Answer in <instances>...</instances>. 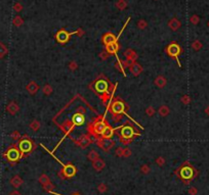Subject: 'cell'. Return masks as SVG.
<instances>
[{"label":"cell","mask_w":209,"mask_h":195,"mask_svg":"<svg viewBox=\"0 0 209 195\" xmlns=\"http://www.w3.org/2000/svg\"><path fill=\"white\" fill-rule=\"evenodd\" d=\"M110 106H111L112 118L115 121H119L121 119V117H122V114H124L125 108H129L127 104H125V102L123 101L122 99H120L119 97L115 99Z\"/></svg>","instance_id":"6da1fadb"},{"label":"cell","mask_w":209,"mask_h":195,"mask_svg":"<svg viewBox=\"0 0 209 195\" xmlns=\"http://www.w3.org/2000/svg\"><path fill=\"white\" fill-rule=\"evenodd\" d=\"M103 117H99L93 121L92 123H90L89 126L87 127V131L90 135H93L95 137L97 136H102L103 132L104 131V128L107 127V122L103 121Z\"/></svg>","instance_id":"7a4b0ae2"},{"label":"cell","mask_w":209,"mask_h":195,"mask_svg":"<svg viewBox=\"0 0 209 195\" xmlns=\"http://www.w3.org/2000/svg\"><path fill=\"white\" fill-rule=\"evenodd\" d=\"M34 148H35V144L30 138H28V136H24L23 139H21L19 142V149L22 154L30 153L31 151H33Z\"/></svg>","instance_id":"3957f363"},{"label":"cell","mask_w":209,"mask_h":195,"mask_svg":"<svg viewBox=\"0 0 209 195\" xmlns=\"http://www.w3.org/2000/svg\"><path fill=\"white\" fill-rule=\"evenodd\" d=\"M109 81H108V79H99L97 81L95 82V92L97 93L100 96L104 95V94H107V93H111L109 91ZM113 94V93H111Z\"/></svg>","instance_id":"277c9868"},{"label":"cell","mask_w":209,"mask_h":195,"mask_svg":"<svg viewBox=\"0 0 209 195\" xmlns=\"http://www.w3.org/2000/svg\"><path fill=\"white\" fill-rule=\"evenodd\" d=\"M179 177L183 180H191L195 176V171L188 162H185V165L179 169Z\"/></svg>","instance_id":"5b68a950"},{"label":"cell","mask_w":209,"mask_h":195,"mask_svg":"<svg viewBox=\"0 0 209 195\" xmlns=\"http://www.w3.org/2000/svg\"><path fill=\"white\" fill-rule=\"evenodd\" d=\"M97 145L100 147L101 149H103L104 151L108 152L109 150H111L113 147L115 146V141L112 139H107V138H103V137H99L95 140Z\"/></svg>","instance_id":"8992f818"},{"label":"cell","mask_w":209,"mask_h":195,"mask_svg":"<svg viewBox=\"0 0 209 195\" xmlns=\"http://www.w3.org/2000/svg\"><path fill=\"white\" fill-rule=\"evenodd\" d=\"M5 157L9 160L10 162H17L18 160H20V158L22 157V153H21L19 148H15V146H11L7 149V151L5 152Z\"/></svg>","instance_id":"52a82bcc"},{"label":"cell","mask_w":209,"mask_h":195,"mask_svg":"<svg viewBox=\"0 0 209 195\" xmlns=\"http://www.w3.org/2000/svg\"><path fill=\"white\" fill-rule=\"evenodd\" d=\"M166 52H167V54L170 56L171 58L176 59L177 62H179V66H181V64H179V54L181 53V48L179 44H176V43L169 44V45L167 46Z\"/></svg>","instance_id":"ba28073f"},{"label":"cell","mask_w":209,"mask_h":195,"mask_svg":"<svg viewBox=\"0 0 209 195\" xmlns=\"http://www.w3.org/2000/svg\"><path fill=\"white\" fill-rule=\"evenodd\" d=\"M121 129V135L120 138L123 139H132V137L135 135H140L138 133H136L134 130V128L132 126H130L129 124H125L123 127L120 128Z\"/></svg>","instance_id":"9c48e42d"},{"label":"cell","mask_w":209,"mask_h":195,"mask_svg":"<svg viewBox=\"0 0 209 195\" xmlns=\"http://www.w3.org/2000/svg\"><path fill=\"white\" fill-rule=\"evenodd\" d=\"M85 123V116L84 112H80L79 110H77L73 117H72V124L74 125V127H81Z\"/></svg>","instance_id":"30bf717a"},{"label":"cell","mask_w":209,"mask_h":195,"mask_svg":"<svg viewBox=\"0 0 209 195\" xmlns=\"http://www.w3.org/2000/svg\"><path fill=\"white\" fill-rule=\"evenodd\" d=\"M63 173V175H64L65 178H72L74 177L76 175V167L74 165H72V163H67V165H63V170L61 171Z\"/></svg>","instance_id":"8fae6325"},{"label":"cell","mask_w":209,"mask_h":195,"mask_svg":"<svg viewBox=\"0 0 209 195\" xmlns=\"http://www.w3.org/2000/svg\"><path fill=\"white\" fill-rule=\"evenodd\" d=\"M72 34H74V33H69V32H67V31L61 30V31H59V32L56 33V41H58L59 43L66 44L67 42L70 40V37H71Z\"/></svg>","instance_id":"7c38bea8"},{"label":"cell","mask_w":209,"mask_h":195,"mask_svg":"<svg viewBox=\"0 0 209 195\" xmlns=\"http://www.w3.org/2000/svg\"><path fill=\"white\" fill-rule=\"evenodd\" d=\"M91 138H90L89 135H83V136L80 138L78 141H75V143H76L77 145L79 147H81V148H86V147H88L90 144H91Z\"/></svg>","instance_id":"4fadbf2b"},{"label":"cell","mask_w":209,"mask_h":195,"mask_svg":"<svg viewBox=\"0 0 209 195\" xmlns=\"http://www.w3.org/2000/svg\"><path fill=\"white\" fill-rule=\"evenodd\" d=\"M129 70H130V72H131V74H132L134 77L140 76V74L143 73V66H140L138 62H136V61H134V62H131V64H130Z\"/></svg>","instance_id":"5bb4252c"},{"label":"cell","mask_w":209,"mask_h":195,"mask_svg":"<svg viewBox=\"0 0 209 195\" xmlns=\"http://www.w3.org/2000/svg\"><path fill=\"white\" fill-rule=\"evenodd\" d=\"M124 56L126 57V60H128L131 64V62H134L136 61V59L138 58V54L135 53L132 49H127V50L124 52Z\"/></svg>","instance_id":"9a60e30c"},{"label":"cell","mask_w":209,"mask_h":195,"mask_svg":"<svg viewBox=\"0 0 209 195\" xmlns=\"http://www.w3.org/2000/svg\"><path fill=\"white\" fill-rule=\"evenodd\" d=\"M118 50H119V44H118L117 41L106 45V51L109 54H116L118 52Z\"/></svg>","instance_id":"2e32d148"},{"label":"cell","mask_w":209,"mask_h":195,"mask_svg":"<svg viewBox=\"0 0 209 195\" xmlns=\"http://www.w3.org/2000/svg\"><path fill=\"white\" fill-rule=\"evenodd\" d=\"M26 89H27V91L31 94V95H35L39 90V86L37 85L35 81H31L29 82V84L26 86Z\"/></svg>","instance_id":"e0dca14e"},{"label":"cell","mask_w":209,"mask_h":195,"mask_svg":"<svg viewBox=\"0 0 209 195\" xmlns=\"http://www.w3.org/2000/svg\"><path fill=\"white\" fill-rule=\"evenodd\" d=\"M62 130H63V132H64L65 135H68L70 133V132L73 130V128H74V125L72 124V121H70V119H67V121H65V123L61 126Z\"/></svg>","instance_id":"ac0fdd59"},{"label":"cell","mask_w":209,"mask_h":195,"mask_svg":"<svg viewBox=\"0 0 209 195\" xmlns=\"http://www.w3.org/2000/svg\"><path fill=\"white\" fill-rule=\"evenodd\" d=\"M104 167H106V162H104L102 158H100V157H99L97 160H95V162H92V167H93L95 171H97V172L102 171Z\"/></svg>","instance_id":"d6986e66"},{"label":"cell","mask_w":209,"mask_h":195,"mask_svg":"<svg viewBox=\"0 0 209 195\" xmlns=\"http://www.w3.org/2000/svg\"><path fill=\"white\" fill-rule=\"evenodd\" d=\"M117 37H115L112 33H107L103 37V43L104 45H108V44H111L113 42H115V41H117Z\"/></svg>","instance_id":"ffe728a7"},{"label":"cell","mask_w":209,"mask_h":195,"mask_svg":"<svg viewBox=\"0 0 209 195\" xmlns=\"http://www.w3.org/2000/svg\"><path fill=\"white\" fill-rule=\"evenodd\" d=\"M114 131H115V129H113V128L108 124L107 127L104 128V131L103 132L102 137L103 138H107V139H111L113 137V135H114Z\"/></svg>","instance_id":"44dd1931"},{"label":"cell","mask_w":209,"mask_h":195,"mask_svg":"<svg viewBox=\"0 0 209 195\" xmlns=\"http://www.w3.org/2000/svg\"><path fill=\"white\" fill-rule=\"evenodd\" d=\"M6 110H7V112H9L10 114H13V116H15L17 112L20 110V106H19L18 104L15 103V102L11 101L9 104L7 105V107H6Z\"/></svg>","instance_id":"7402d4cb"},{"label":"cell","mask_w":209,"mask_h":195,"mask_svg":"<svg viewBox=\"0 0 209 195\" xmlns=\"http://www.w3.org/2000/svg\"><path fill=\"white\" fill-rule=\"evenodd\" d=\"M155 85L158 88H164L166 86V84H167V80L164 78L163 76H158L157 78L155 79Z\"/></svg>","instance_id":"603a6c76"},{"label":"cell","mask_w":209,"mask_h":195,"mask_svg":"<svg viewBox=\"0 0 209 195\" xmlns=\"http://www.w3.org/2000/svg\"><path fill=\"white\" fill-rule=\"evenodd\" d=\"M23 183H24L23 179H22L20 176H15V177L10 180V184H11L15 188H19Z\"/></svg>","instance_id":"cb8c5ba5"},{"label":"cell","mask_w":209,"mask_h":195,"mask_svg":"<svg viewBox=\"0 0 209 195\" xmlns=\"http://www.w3.org/2000/svg\"><path fill=\"white\" fill-rule=\"evenodd\" d=\"M169 112H170V109H169V107L167 106V105H165V104L161 105L158 109V114H160L161 117H163V118L167 117V116L169 114Z\"/></svg>","instance_id":"d4e9b609"},{"label":"cell","mask_w":209,"mask_h":195,"mask_svg":"<svg viewBox=\"0 0 209 195\" xmlns=\"http://www.w3.org/2000/svg\"><path fill=\"white\" fill-rule=\"evenodd\" d=\"M87 158L91 160V162H95V160H97L99 158V153H97V150H90L89 153L87 154Z\"/></svg>","instance_id":"484cf974"},{"label":"cell","mask_w":209,"mask_h":195,"mask_svg":"<svg viewBox=\"0 0 209 195\" xmlns=\"http://www.w3.org/2000/svg\"><path fill=\"white\" fill-rule=\"evenodd\" d=\"M42 91H43V93L45 94V95L49 96V95L52 93L54 89H52V87H51L49 84H46V85H44V86H43V88H42Z\"/></svg>","instance_id":"4316f807"},{"label":"cell","mask_w":209,"mask_h":195,"mask_svg":"<svg viewBox=\"0 0 209 195\" xmlns=\"http://www.w3.org/2000/svg\"><path fill=\"white\" fill-rule=\"evenodd\" d=\"M40 123H39V121H37V119H34L33 122L30 124V128L32 130H33L34 132H37L39 129H40Z\"/></svg>","instance_id":"83f0119b"},{"label":"cell","mask_w":209,"mask_h":195,"mask_svg":"<svg viewBox=\"0 0 209 195\" xmlns=\"http://www.w3.org/2000/svg\"><path fill=\"white\" fill-rule=\"evenodd\" d=\"M179 26H181V24H179V22H177L175 18H173L172 20L169 22V27H170L172 30H176L177 28H179Z\"/></svg>","instance_id":"f1b7e54d"},{"label":"cell","mask_w":209,"mask_h":195,"mask_svg":"<svg viewBox=\"0 0 209 195\" xmlns=\"http://www.w3.org/2000/svg\"><path fill=\"white\" fill-rule=\"evenodd\" d=\"M6 54H7V47L4 44L0 43V58H2Z\"/></svg>","instance_id":"f546056e"},{"label":"cell","mask_w":209,"mask_h":195,"mask_svg":"<svg viewBox=\"0 0 209 195\" xmlns=\"http://www.w3.org/2000/svg\"><path fill=\"white\" fill-rule=\"evenodd\" d=\"M39 183H41L42 185H45V184H47L48 182H50V180H49V178L47 177L46 175H41V177L39 178Z\"/></svg>","instance_id":"4dcf8cb0"},{"label":"cell","mask_w":209,"mask_h":195,"mask_svg":"<svg viewBox=\"0 0 209 195\" xmlns=\"http://www.w3.org/2000/svg\"><path fill=\"white\" fill-rule=\"evenodd\" d=\"M43 188H44V190H45V191H47V192L50 193L51 191H54V184H52V183L48 182V183H47V184L43 185Z\"/></svg>","instance_id":"1f68e13d"},{"label":"cell","mask_w":209,"mask_h":195,"mask_svg":"<svg viewBox=\"0 0 209 195\" xmlns=\"http://www.w3.org/2000/svg\"><path fill=\"white\" fill-rule=\"evenodd\" d=\"M155 112H156V110L153 106H148L146 108V114H147L148 117H153L154 114H155Z\"/></svg>","instance_id":"d6a6232c"},{"label":"cell","mask_w":209,"mask_h":195,"mask_svg":"<svg viewBox=\"0 0 209 195\" xmlns=\"http://www.w3.org/2000/svg\"><path fill=\"white\" fill-rule=\"evenodd\" d=\"M118 64L122 66L123 68H129V66H130V62L128 60H126V59H125V60H120V59H118Z\"/></svg>","instance_id":"836d02e7"},{"label":"cell","mask_w":209,"mask_h":195,"mask_svg":"<svg viewBox=\"0 0 209 195\" xmlns=\"http://www.w3.org/2000/svg\"><path fill=\"white\" fill-rule=\"evenodd\" d=\"M131 154H132V152H131V150H130L129 148H128V147H126V148H123L122 156H124V157H129Z\"/></svg>","instance_id":"e575fe53"},{"label":"cell","mask_w":209,"mask_h":195,"mask_svg":"<svg viewBox=\"0 0 209 195\" xmlns=\"http://www.w3.org/2000/svg\"><path fill=\"white\" fill-rule=\"evenodd\" d=\"M140 172L143 173V174H149L150 173V167H149L148 165H142V167H140Z\"/></svg>","instance_id":"d590c367"},{"label":"cell","mask_w":209,"mask_h":195,"mask_svg":"<svg viewBox=\"0 0 209 195\" xmlns=\"http://www.w3.org/2000/svg\"><path fill=\"white\" fill-rule=\"evenodd\" d=\"M97 190L100 191L101 193H104L107 191V185L104 184V183H102V184H100V185L97 186Z\"/></svg>","instance_id":"8d00e7d4"},{"label":"cell","mask_w":209,"mask_h":195,"mask_svg":"<svg viewBox=\"0 0 209 195\" xmlns=\"http://www.w3.org/2000/svg\"><path fill=\"white\" fill-rule=\"evenodd\" d=\"M69 68L71 70V71H76L77 68H78V64H77L76 61H71L69 64Z\"/></svg>","instance_id":"74e56055"},{"label":"cell","mask_w":209,"mask_h":195,"mask_svg":"<svg viewBox=\"0 0 209 195\" xmlns=\"http://www.w3.org/2000/svg\"><path fill=\"white\" fill-rule=\"evenodd\" d=\"M11 138H13V140H19L21 139V134H20V132L19 131H13V133H11Z\"/></svg>","instance_id":"f35d334b"},{"label":"cell","mask_w":209,"mask_h":195,"mask_svg":"<svg viewBox=\"0 0 209 195\" xmlns=\"http://www.w3.org/2000/svg\"><path fill=\"white\" fill-rule=\"evenodd\" d=\"M156 163H157L158 165H160V167H162V165L165 163V158H164V157H162V156L157 157V160H156Z\"/></svg>","instance_id":"ab89813d"},{"label":"cell","mask_w":209,"mask_h":195,"mask_svg":"<svg viewBox=\"0 0 209 195\" xmlns=\"http://www.w3.org/2000/svg\"><path fill=\"white\" fill-rule=\"evenodd\" d=\"M109 55L110 54L108 53L107 51H103V52H101L100 53V57L102 60H107L108 58H109Z\"/></svg>","instance_id":"60d3db41"},{"label":"cell","mask_w":209,"mask_h":195,"mask_svg":"<svg viewBox=\"0 0 209 195\" xmlns=\"http://www.w3.org/2000/svg\"><path fill=\"white\" fill-rule=\"evenodd\" d=\"M120 142L123 143V144H128V143L132 142V139H123V138H120Z\"/></svg>","instance_id":"b9f144b4"},{"label":"cell","mask_w":209,"mask_h":195,"mask_svg":"<svg viewBox=\"0 0 209 195\" xmlns=\"http://www.w3.org/2000/svg\"><path fill=\"white\" fill-rule=\"evenodd\" d=\"M122 152H123V148L118 147L117 149H116V155L117 156H122Z\"/></svg>","instance_id":"7bdbcfd3"},{"label":"cell","mask_w":209,"mask_h":195,"mask_svg":"<svg viewBox=\"0 0 209 195\" xmlns=\"http://www.w3.org/2000/svg\"><path fill=\"white\" fill-rule=\"evenodd\" d=\"M181 101H183V103H184V104H188L190 102L189 96H183V98H181Z\"/></svg>","instance_id":"ee69618b"},{"label":"cell","mask_w":209,"mask_h":195,"mask_svg":"<svg viewBox=\"0 0 209 195\" xmlns=\"http://www.w3.org/2000/svg\"><path fill=\"white\" fill-rule=\"evenodd\" d=\"M13 24H15V26H21V24H22V20L18 16V18L13 20Z\"/></svg>","instance_id":"f6af8a7d"},{"label":"cell","mask_w":209,"mask_h":195,"mask_svg":"<svg viewBox=\"0 0 209 195\" xmlns=\"http://www.w3.org/2000/svg\"><path fill=\"white\" fill-rule=\"evenodd\" d=\"M147 26V23L146 22H144V20H142V22H140V24H138V27H140V29H144Z\"/></svg>","instance_id":"bcb514c9"},{"label":"cell","mask_w":209,"mask_h":195,"mask_svg":"<svg viewBox=\"0 0 209 195\" xmlns=\"http://www.w3.org/2000/svg\"><path fill=\"white\" fill-rule=\"evenodd\" d=\"M9 195H22L19 191H13L11 193H9Z\"/></svg>","instance_id":"7dc6e473"},{"label":"cell","mask_w":209,"mask_h":195,"mask_svg":"<svg viewBox=\"0 0 209 195\" xmlns=\"http://www.w3.org/2000/svg\"><path fill=\"white\" fill-rule=\"evenodd\" d=\"M51 194H54V195H62V194H59V193H56V192H54V191H51ZM73 195H80L79 193H75V194H73Z\"/></svg>","instance_id":"c3c4849f"},{"label":"cell","mask_w":209,"mask_h":195,"mask_svg":"<svg viewBox=\"0 0 209 195\" xmlns=\"http://www.w3.org/2000/svg\"><path fill=\"white\" fill-rule=\"evenodd\" d=\"M190 193H191V194H195V193H196V190H195V189H191Z\"/></svg>","instance_id":"681fc988"}]
</instances>
